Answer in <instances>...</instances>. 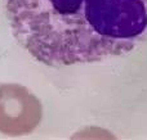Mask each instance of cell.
Here are the masks:
<instances>
[{"instance_id": "6da1fadb", "label": "cell", "mask_w": 147, "mask_h": 140, "mask_svg": "<svg viewBox=\"0 0 147 140\" xmlns=\"http://www.w3.org/2000/svg\"><path fill=\"white\" fill-rule=\"evenodd\" d=\"M14 39L51 67L132 51L147 36V0H5Z\"/></svg>"}, {"instance_id": "7a4b0ae2", "label": "cell", "mask_w": 147, "mask_h": 140, "mask_svg": "<svg viewBox=\"0 0 147 140\" xmlns=\"http://www.w3.org/2000/svg\"><path fill=\"white\" fill-rule=\"evenodd\" d=\"M43 117L40 100L18 84L0 85V133L9 136L30 134Z\"/></svg>"}]
</instances>
